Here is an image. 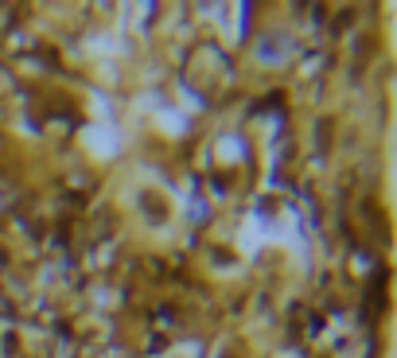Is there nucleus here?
I'll list each match as a JSON object with an SVG mask.
<instances>
[{
	"mask_svg": "<svg viewBox=\"0 0 397 358\" xmlns=\"http://www.w3.org/2000/svg\"><path fill=\"white\" fill-rule=\"evenodd\" d=\"M136 207H141L144 222H156V226L171 222V203L164 191H141L136 195Z\"/></svg>",
	"mask_w": 397,
	"mask_h": 358,
	"instance_id": "4",
	"label": "nucleus"
},
{
	"mask_svg": "<svg viewBox=\"0 0 397 358\" xmlns=\"http://www.w3.org/2000/svg\"><path fill=\"white\" fill-rule=\"evenodd\" d=\"M343 58L346 63H363V67H374L378 58H386V32L382 27H355L343 43Z\"/></svg>",
	"mask_w": 397,
	"mask_h": 358,
	"instance_id": "3",
	"label": "nucleus"
},
{
	"mask_svg": "<svg viewBox=\"0 0 397 358\" xmlns=\"http://www.w3.org/2000/svg\"><path fill=\"white\" fill-rule=\"evenodd\" d=\"M351 218L358 226V238L370 245L378 257H389L397 245V226H393V210H389L382 191H358L351 199Z\"/></svg>",
	"mask_w": 397,
	"mask_h": 358,
	"instance_id": "1",
	"label": "nucleus"
},
{
	"mask_svg": "<svg viewBox=\"0 0 397 358\" xmlns=\"http://www.w3.org/2000/svg\"><path fill=\"white\" fill-rule=\"evenodd\" d=\"M393 284H397V265H393Z\"/></svg>",
	"mask_w": 397,
	"mask_h": 358,
	"instance_id": "5",
	"label": "nucleus"
},
{
	"mask_svg": "<svg viewBox=\"0 0 397 358\" xmlns=\"http://www.w3.org/2000/svg\"><path fill=\"white\" fill-rule=\"evenodd\" d=\"M339 129H343V117L335 109H320L308 121V160H312L315 172L331 167L335 160V144H339Z\"/></svg>",
	"mask_w": 397,
	"mask_h": 358,
	"instance_id": "2",
	"label": "nucleus"
}]
</instances>
